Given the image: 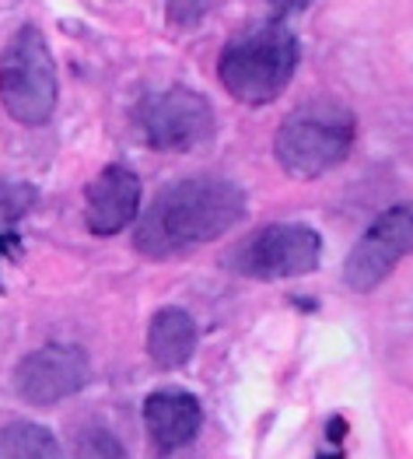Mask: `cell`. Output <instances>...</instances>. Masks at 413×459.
<instances>
[{
	"instance_id": "6da1fadb",
	"label": "cell",
	"mask_w": 413,
	"mask_h": 459,
	"mask_svg": "<svg viewBox=\"0 0 413 459\" xmlns=\"http://www.w3.org/2000/svg\"><path fill=\"white\" fill-rule=\"evenodd\" d=\"M245 190L225 176L176 179L137 218L133 249L144 260H176L225 238L245 218Z\"/></svg>"
},
{
	"instance_id": "7a4b0ae2",
	"label": "cell",
	"mask_w": 413,
	"mask_h": 459,
	"mask_svg": "<svg viewBox=\"0 0 413 459\" xmlns=\"http://www.w3.org/2000/svg\"><path fill=\"white\" fill-rule=\"evenodd\" d=\"M301 42L280 22H260L228 39L218 56V81L242 106H270L277 102L298 71Z\"/></svg>"
},
{
	"instance_id": "3957f363",
	"label": "cell",
	"mask_w": 413,
	"mask_h": 459,
	"mask_svg": "<svg viewBox=\"0 0 413 459\" xmlns=\"http://www.w3.org/2000/svg\"><path fill=\"white\" fill-rule=\"evenodd\" d=\"M354 113L337 99H308L273 134V154L295 179H319L347 161L354 148Z\"/></svg>"
},
{
	"instance_id": "277c9868",
	"label": "cell",
	"mask_w": 413,
	"mask_h": 459,
	"mask_svg": "<svg viewBox=\"0 0 413 459\" xmlns=\"http://www.w3.org/2000/svg\"><path fill=\"white\" fill-rule=\"evenodd\" d=\"M60 77L49 42L36 25H22L0 53V106L22 126H42L56 113Z\"/></svg>"
},
{
	"instance_id": "5b68a950",
	"label": "cell",
	"mask_w": 413,
	"mask_h": 459,
	"mask_svg": "<svg viewBox=\"0 0 413 459\" xmlns=\"http://www.w3.org/2000/svg\"><path fill=\"white\" fill-rule=\"evenodd\" d=\"M323 264V235L305 221H273L245 235L228 267L249 281H295L308 277Z\"/></svg>"
},
{
	"instance_id": "8992f818",
	"label": "cell",
	"mask_w": 413,
	"mask_h": 459,
	"mask_svg": "<svg viewBox=\"0 0 413 459\" xmlns=\"http://www.w3.org/2000/svg\"><path fill=\"white\" fill-rule=\"evenodd\" d=\"M137 130L154 152H196L214 137V109L200 91L176 84L137 106Z\"/></svg>"
},
{
	"instance_id": "52a82bcc",
	"label": "cell",
	"mask_w": 413,
	"mask_h": 459,
	"mask_svg": "<svg viewBox=\"0 0 413 459\" xmlns=\"http://www.w3.org/2000/svg\"><path fill=\"white\" fill-rule=\"evenodd\" d=\"M413 256V200L382 211L343 260V284L368 295L389 281V273Z\"/></svg>"
},
{
	"instance_id": "ba28073f",
	"label": "cell",
	"mask_w": 413,
	"mask_h": 459,
	"mask_svg": "<svg viewBox=\"0 0 413 459\" xmlns=\"http://www.w3.org/2000/svg\"><path fill=\"white\" fill-rule=\"evenodd\" d=\"M88 383H91V358L77 344L39 347L25 354L11 372L18 400H25L29 407H53L60 400H71Z\"/></svg>"
},
{
	"instance_id": "9c48e42d",
	"label": "cell",
	"mask_w": 413,
	"mask_h": 459,
	"mask_svg": "<svg viewBox=\"0 0 413 459\" xmlns=\"http://www.w3.org/2000/svg\"><path fill=\"white\" fill-rule=\"evenodd\" d=\"M141 179L126 165H106L84 190V225L91 235H119L141 218Z\"/></svg>"
},
{
	"instance_id": "30bf717a",
	"label": "cell",
	"mask_w": 413,
	"mask_h": 459,
	"mask_svg": "<svg viewBox=\"0 0 413 459\" xmlns=\"http://www.w3.org/2000/svg\"><path fill=\"white\" fill-rule=\"evenodd\" d=\"M144 424H148L151 446L158 453H176V449H186L200 435L203 407L189 389L165 385V389H154L144 400Z\"/></svg>"
},
{
	"instance_id": "8fae6325",
	"label": "cell",
	"mask_w": 413,
	"mask_h": 459,
	"mask_svg": "<svg viewBox=\"0 0 413 459\" xmlns=\"http://www.w3.org/2000/svg\"><path fill=\"white\" fill-rule=\"evenodd\" d=\"M196 323L186 308L179 306H165L151 316L148 323V358L151 365L172 372V368H183L193 351H196Z\"/></svg>"
},
{
	"instance_id": "7c38bea8",
	"label": "cell",
	"mask_w": 413,
	"mask_h": 459,
	"mask_svg": "<svg viewBox=\"0 0 413 459\" xmlns=\"http://www.w3.org/2000/svg\"><path fill=\"white\" fill-rule=\"evenodd\" d=\"M0 459H64V449L46 424L11 421L0 428Z\"/></svg>"
},
{
	"instance_id": "4fadbf2b",
	"label": "cell",
	"mask_w": 413,
	"mask_h": 459,
	"mask_svg": "<svg viewBox=\"0 0 413 459\" xmlns=\"http://www.w3.org/2000/svg\"><path fill=\"white\" fill-rule=\"evenodd\" d=\"M74 459H130V456H126V446L116 438L109 428L91 424V428H81L77 431Z\"/></svg>"
},
{
	"instance_id": "5bb4252c",
	"label": "cell",
	"mask_w": 413,
	"mask_h": 459,
	"mask_svg": "<svg viewBox=\"0 0 413 459\" xmlns=\"http://www.w3.org/2000/svg\"><path fill=\"white\" fill-rule=\"evenodd\" d=\"M36 186L29 183H0V221H18L36 207Z\"/></svg>"
},
{
	"instance_id": "9a60e30c",
	"label": "cell",
	"mask_w": 413,
	"mask_h": 459,
	"mask_svg": "<svg viewBox=\"0 0 413 459\" xmlns=\"http://www.w3.org/2000/svg\"><path fill=\"white\" fill-rule=\"evenodd\" d=\"M207 14V0H165V18L172 29H196Z\"/></svg>"
},
{
	"instance_id": "2e32d148",
	"label": "cell",
	"mask_w": 413,
	"mask_h": 459,
	"mask_svg": "<svg viewBox=\"0 0 413 459\" xmlns=\"http://www.w3.org/2000/svg\"><path fill=\"white\" fill-rule=\"evenodd\" d=\"M266 4L284 18V14H298V11H305L312 0H266Z\"/></svg>"
},
{
	"instance_id": "e0dca14e",
	"label": "cell",
	"mask_w": 413,
	"mask_h": 459,
	"mask_svg": "<svg viewBox=\"0 0 413 459\" xmlns=\"http://www.w3.org/2000/svg\"><path fill=\"white\" fill-rule=\"evenodd\" d=\"M343 435H347V421H343V418H333L330 428H326V438H330L333 446H340V442H343Z\"/></svg>"
}]
</instances>
